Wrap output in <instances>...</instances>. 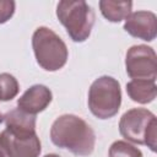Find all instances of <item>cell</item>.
I'll return each instance as SVG.
<instances>
[{
    "label": "cell",
    "instance_id": "obj_1",
    "mask_svg": "<svg viewBox=\"0 0 157 157\" xmlns=\"http://www.w3.org/2000/svg\"><path fill=\"white\" fill-rule=\"evenodd\" d=\"M52 142L75 156H88L96 145V134L87 121L75 114L58 117L50 128Z\"/></svg>",
    "mask_w": 157,
    "mask_h": 157
},
{
    "label": "cell",
    "instance_id": "obj_2",
    "mask_svg": "<svg viewBox=\"0 0 157 157\" xmlns=\"http://www.w3.org/2000/svg\"><path fill=\"white\" fill-rule=\"evenodd\" d=\"M56 17L66 28L69 37L76 43L88 39L96 18L93 9L83 0L59 1Z\"/></svg>",
    "mask_w": 157,
    "mask_h": 157
},
{
    "label": "cell",
    "instance_id": "obj_3",
    "mask_svg": "<svg viewBox=\"0 0 157 157\" xmlns=\"http://www.w3.org/2000/svg\"><path fill=\"white\" fill-rule=\"evenodd\" d=\"M119 132L128 141L146 145L152 152H156L157 119L151 110L132 108L125 112L119 121Z\"/></svg>",
    "mask_w": 157,
    "mask_h": 157
},
{
    "label": "cell",
    "instance_id": "obj_4",
    "mask_svg": "<svg viewBox=\"0 0 157 157\" xmlns=\"http://www.w3.org/2000/svg\"><path fill=\"white\" fill-rule=\"evenodd\" d=\"M32 48L38 65L45 71L60 70L67 61L65 42L50 28L38 27L32 36Z\"/></svg>",
    "mask_w": 157,
    "mask_h": 157
},
{
    "label": "cell",
    "instance_id": "obj_5",
    "mask_svg": "<svg viewBox=\"0 0 157 157\" xmlns=\"http://www.w3.org/2000/svg\"><path fill=\"white\" fill-rule=\"evenodd\" d=\"M120 83L112 76L96 78L88 90V108L98 119L113 118L120 109Z\"/></svg>",
    "mask_w": 157,
    "mask_h": 157
},
{
    "label": "cell",
    "instance_id": "obj_6",
    "mask_svg": "<svg viewBox=\"0 0 157 157\" xmlns=\"http://www.w3.org/2000/svg\"><path fill=\"white\" fill-rule=\"evenodd\" d=\"M125 67L132 80H151L157 77V55L155 50L145 44L132 45L125 56Z\"/></svg>",
    "mask_w": 157,
    "mask_h": 157
},
{
    "label": "cell",
    "instance_id": "obj_7",
    "mask_svg": "<svg viewBox=\"0 0 157 157\" xmlns=\"http://www.w3.org/2000/svg\"><path fill=\"white\" fill-rule=\"evenodd\" d=\"M0 147L7 157H39L42 151L37 134L31 137H18L6 129L0 132Z\"/></svg>",
    "mask_w": 157,
    "mask_h": 157
},
{
    "label": "cell",
    "instance_id": "obj_8",
    "mask_svg": "<svg viewBox=\"0 0 157 157\" xmlns=\"http://www.w3.org/2000/svg\"><path fill=\"white\" fill-rule=\"evenodd\" d=\"M124 29L135 38L152 42L157 36V16L144 10L131 12L125 18Z\"/></svg>",
    "mask_w": 157,
    "mask_h": 157
},
{
    "label": "cell",
    "instance_id": "obj_9",
    "mask_svg": "<svg viewBox=\"0 0 157 157\" xmlns=\"http://www.w3.org/2000/svg\"><path fill=\"white\" fill-rule=\"evenodd\" d=\"M53 93L44 85H33L17 99L18 109L36 115L43 112L52 102Z\"/></svg>",
    "mask_w": 157,
    "mask_h": 157
},
{
    "label": "cell",
    "instance_id": "obj_10",
    "mask_svg": "<svg viewBox=\"0 0 157 157\" xmlns=\"http://www.w3.org/2000/svg\"><path fill=\"white\" fill-rule=\"evenodd\" d=\"M6 130L18 137H31L36 135V115L28 114L18 108L4 115Z\"/></svg>",
    "mask_w": 157,
    "mask_h": 157
},
{
    "label": "cell",
    "instance_id": "obj_11",
    "mask_svg": "<svg viewBox=\"0 0 157 157\" xmlns=\"http://www.w3.org/2000/svg\"><path fill=\"white\" fill-rule=\"evenodd\" d=\"M126 93L131 101L146 104L151 103L157 94L156 81L151 80H131L126 83Z\"/></svg>",
    "mask_w": 157,
    "mask_h": 157
},
{
    "label": "cell",
    "instance_id": "obj_12",
    "mask_svg": "<svg viewBox=\"0 0 157 157\" xmlns=\"http://www.w3.org/2000/svg\"><path fill=\"white\" fill-rule=\"evenodd\" d=\"M99 10L104 18L109 22H120L125 20L131 13L132 2L131 1H110V0H101Z\"/></svg>",
    "mask_w": 157,
    "mask_h": 157
},
{
    "label": "cell",
    "instance_id": "obj_13",
    "mask_svg": "<svg viewBox=\"0 0 157 157\" xmlns=\"http://www.w3.org/2000/svg\"><path fill=\"white\" fill-rule=\"evenodd\" d=\"M20 86L15 76L7 72L0 74V101L7 102L17 96Z\"/></svg>",
    "mask_w": 157,
    "mask_h": 157
},
{
    "label": "cell",
    "instance_id": "obj_14",
    "mask_svg": "<svg viewBox=\"0 0 157 157\" xmlns=\"http://www.w3.org/2000/svg\"><path fill=\"white\" fill-rule=\"evenodd\" d=\"M108 156L109 157H142V152L134 145L129 144L128 141L118 140L110 145Z\"/></svg>",
    "mask_w": 157,
    "mask_h": 157
},
{
    "label": "cell",
    "instance_id": "obj_15",
    "mask_svg": "<svg viewBox=\"0 0 157 157\" xmlns=\"http://www.w3.org/2000/svg\"><path fill=\"white\" fill-rule=\"evenodd\" d=\"M15 1L12 0H0V25L7 22L15 12Z\"/></svg>",
    "mask_w": 157,
    "mask_h": 157
},
{
    "label": "cell",
    "instance_id": "obj_16",
    "mask_svg": "<svg viewBox=\"0 0 157 157\" xmlns=\"http://www.w3.org/2000/svg\"><path fill=\"white\" fill-rule=\"evenodd\" d=\"M44 157H60V156H58V155H55V153H48V155H45Z\"/></svg>",
    "mask_w": 157,
    "mask_h": 157
},
{
    "label": "cell",
    "instance_id": "obj_17",
    "mask_svg": "<svg viewBox=\"0 0 157 157\" xmlns=\"http://www.w3.org/2000/svg\"><path fill=\"white\" fill-rule=\"evenodd\" d=\"M0 157H6V155H5V152L2 151V148L0 147Z\"/></svg>",
    "mask_w": 157,
    "mask_h": 157
},
{
    "label": "cell",
    "instance_id": "obj_18",
    "mask_svg": "<svg viewBox=\"0 0 157 157\" xmlns=\"http://www.w3.org/2000/svg\"><path fill=\"white\" fill-rule=\"evenodd\" d=\"M2 121H4V115H2L1 113H0V124H1Z\"/></svg>",
    "mask_w": 157,
    "mask_h": 157
}]
</instances>
